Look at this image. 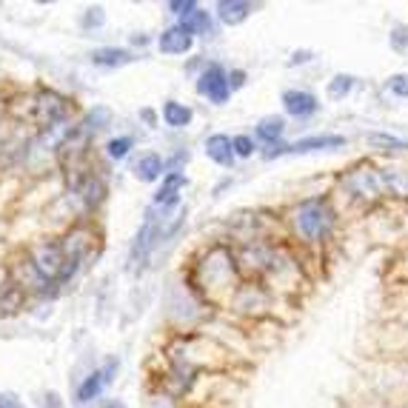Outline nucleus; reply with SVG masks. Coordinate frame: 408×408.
Listing matches in <instances>:
<instances>
[{"label":"nucleus","mask_w":408,"mask_h":408,"mask_svg":"<svg viewBox=\"0 0 408 408\" xmlns=\"http://www.w3.org/2000/svg\"><path fill=\"white\" fill-rule=\"evenodd\" d=\"M180 26H183V29H186L188 35H195V32H200V35H209V32H211V20H209V12H200V9H195L192 15H186Z\"/></svg>","instance_id":"15"},{"label":"nucleus","mask_w":408,"mask_h":408,"mask_svg":"<svg viewBox=\"0 0 408 408\" xmlns=\"http://www.w3.org/2000/svg\"><path fill=\"white\" fill-rule=\"evenodd\" d=\"M283 103H286V112L294 117H306V115L317 112V100L309 92H286Z\"/></svg>","instance_id":"10"},{"label":"nucleus","mask_w":408,"mask_h":408,"mask_svg":"<svg viewBox=\"0 0 408 408\" xmlns=\"http://www.w3.org/2000/svg\"><path fill=\"white\" fill-rule=\"evenodd\" d=\"M129 149H131V138H120V140H112V143H108V154H112L115 160L126 157Z\"/></svg>","instance_id":"20"},{"label":"nucleus","mask_w":408,"mask_h":408,"mask_svg":"<svg viewBox=\"0 0 408 408\" xmlns=\"http://www.w3.org/2000/svg\"><path fill=\"white\" fill-rule=\"evenodd\" d=\"M163 117H166L169 126L180 129V126H186L188 120H192V108H188V106H180V103H174V100H169L166 106H163Z\"/></svg>","instance_id":"14"},{"label":"nucleus","mask_w":408,"mask_h":408,"mask_svg":"<svg viewBox=\"0 0 408 408\" xmlns=\"http://www.w3.org/2000/svg\"><path fill=\"white\" fill-rule=\"evenodd\" d=\"M35 266H38L40 275L49 277V280H66V277L72 275V271H74L77 263L66 257L63 246H43V249L38 252Z\"/></svg>","instance_id":"1"},{"label":"nucleus","mask_w":408,"mask_h":408,"mask_svg":"<svg viewBox=\"0 0 408 408\" xmlns=\"http://www.w3.org/2000/svg\"><path fill=\"white\" fill-rule=\"evenodd\" d=\"M69 112V106L63 97H58L54 92H43L38 97V123L40 126H54L58 120H63Z\"/></svg>","instance_id":"5"},{"label":"nucleus","mask_w":408,"mask_h":408,"mask_svg":"<svg viewBox=\"0 0 408 408\" xmlns=\"http://www.w3.org/2000/svg\"><path fill=\"white\" fill-rule=\"evenodd\" d=\"M371 143H380V146H391V149H405L408 143L397 140V138H386V134H371Z\"/></svg>","instance_id":"24"},{"label":"nucleus","mask_w":408,"mask_h":408,"mask_svg":"<svg viewBox=\"0 0 408 408\" xmlns=\"http://www.w3.org/2000/svg\"><path fill=\"white\" fill-rule=\"evenodd\" d=\"M0 408H20V402L9 394H0Z\"/></svg>","instance_id":"25"},{"label":"nucleus","mask_w":408,"mask_h":408,"mask_svg":"<svg viewBox=\"0 0 408 408\" xmlns=\"http://www.w3.org/2000/svg\"><path fill=\"white\" fill-rule=\"evenodd\" d=\"M252 12V3H246V0H220L217 3V15H220V20L226 26H237L249 17Z\"/></svg>","instance_id":"9"},{"label":"nucleus","mask_w":408,"mask_h":408,"mask_svg":"<svg viewBox=\"0 0 408 408\" xmlns=\"http://www.w3.org/2000/svg\"><path fill=\"white\" fill-rule=\"evenodd\" d=\"M92 60H95L97 66H123V63L131 60V54H129L126 49H97V51L92 54Z\"/></svg>","instance_id":"13"},{"label":"nucleus","mask_w":408,"mask_h":408,"mask_svg":"<svg viewBox=\"0 0 408 408\" xmlns=\"http://www.w3.org/2000/svg\"><path fill=\"white\" fill-rule=\"evenodd\" d=\"M115 363H108L106 368H100V371H95L89 380H86V383L83 386H80V391H77V400L80 402H89V400H95L100 391H103V386L108 383V380H112V374H115Z\"/></svg>","instance_id":"7"},{"label":"nucleus","mask_w":408,"mask_h":408,"mask_svg":"<svg viewBox=\"0 0 408 408\" xmlns=\"http://www.w3.org/2000/svg\"><path fill=\"white\" fill-rule=\"evenodd\" d=\"M169 9L177 12V15H192L197 9V3H195V0H172Z\"/></svg>","instance_id":"23"},{"label":"nucleus","mask_w":408,"mask_h":408,"mask_svg":"<svg viewBox=\"0 0 408 408\" xmlns=\"http://www.w3.org/2000/svg\"><path fill=\"white\" fill-rule=\"evenodd\" d=\"M92 23H103V15H89L86 17V26H92Z\"/></svg>","instance_id":"26"},{"label":"nucleus","mask_w":408,"mask_h":408,"mask_svg":"<svg viewBox=\"0 0 408 408\" xmlns=\"http://www.w3.org/2000/svg\"><path fill=\"white\" fill-rule=\"evenodd\" d=\"M283 126H286V123H283L280 117H266V120L257 126V138L266 140V143H275L280 134H283Z\"/></svg>","instance_id":"17"},{"label":"nucleus","mask_w":408,"mask_h":408,"mask_svg":"<svg viewBox=\"0 0 408 408\" xmlns=\"http://www.w3.org/2000/svg\"><path fill=\"white\" fill-rule=\"evenodd\" d=\"M389 89H391L394 95H400V97H408V74H397V77H391Z\"/></svg>","instance_id":"21"},{"label":"nucleus","mask_w":408,"mask_h":408,"mask_svg":"<svg viewBox=\"0 0 408 408\" xmlns=\"http://www.w3.org/2000/svg\"><path fill=\"white\" fill-rule=\"evenodd\" d=\"M106 408H123V405H106Z\"/></svg>","instance_id":"27"},{"label":"nucleus","mask_w":408,"mask_h":408,"mask_svg":"<svg viewBox=\"0 0 408 408\" xmlns=\"http://www.w3.org/2000/svg\"><path fill=\"white\" fill-rule=\"evenodd\" d=\"M80 192H83V197H86V203H89V206H95V203H100V200H103V183L89 177V180H86V186L80 188Z\"/></svg>","instance_id":"19"},{"label":"nucleus","mask_w":408,"mask_h":408,"mask_svg":"<svg viewBox=\"0 0 408 408\" xmlns=\"http://www.w3.org/2000/svg\"><path fill=\"white\" fill-rule=\"evenodd\" d=\"M332 209L325 206V203H306L300 211H297V229H300L306 237H320L329 231L332 226Z\"/></svg>","instance_id":"2"},{"label":"nucleus","mask_w":408,"mask_h":408,"mask_svg":"<svg viewBox=\"0 0 408 408\" xmlns=\"http://www.w3.org/2000/svg\"><path fill=\"white\" fill-rule=\"evenodd\" d=\"M348 186H351V192L360 195V197H380L389 188V180L380 174L377 169H360L348 177Z\"/></svg>","instance_id":"3"},{"label":"nucleus","mask_w":408,"mask_h":408,"mask_svg":"<svg viewBox=\"0 0 408 408\" xmlns=\"http://www.w3.org/2000/svg\"><path fill=\"white\" fill-rule=\"evenodd\" d=\"M206 152L214 163H220V166H229L231 157H234V149H231V140L226 134H214V138L206 140Z\"/></svg>","instance_id":"11"},{"label":"nucleus","mask_w":408,"mask_h":408,"mask_svg":"<svg viewBox=\"0 0 408 408\" xmlns=\"http://www.w3.org/2000/svg\"><path fill=\"white\" fill-rule=\"evenodd\" d=\"M197 92L206 95L214 103H226V97H229V80H226L223 69L220 66H209L200 74V80H197Z\"/></svg>","instance_id":"4"},{"label":"nucleus","mask_w":408,"mask_h":408,"mask_svg":"<svg viewBox=\"0 0 408 408\" xmlns=\"http://www.w3.org/2000/svg\"><path fill=\"white\" fill-rule=\"evenodd\" d=\"M345 140L337 138V134H323V138H306V140H297L291 146H277V149H268L266 154L275 157V154H283V152H314V149H334V146H343Z\"/></svg>","instance_id":"6"},{"label":"nucleus","mask_w":408,"mask_h":408,"mask_svg":"<svg viewBox=\"0 0 408 408\" xmlns=\"http://www.w3.org/2000/svg\"><path fill=\"white\" fill-rule=\"evenodd\" d=\"M351 86H354V80H351L348 74H337V77L332 80V86H329V95H332V97H345V95L351 92Z\"/></svg>","instance_id":"18"},{"label":"nucleus","mask_w":408,"mask_h":408,"mask_svg":"<svg viewBox=\"0 0 408 408\" xmlns=\"http://www.w3.org/2000/svg\"><path fill=\"white\" fill-rule=\"evenodd\" d=\"M231 149H234L240 157H249V154L254 152V143H252L249 138H234V140H231Z\"/></svg>","instance_id":"22"},{"label":"nucleus","mask_w":408,"mask_h":408,"mask_svg":"<svg viewBox=\"0 0 408 408\" xmlns=\"http://www.w3.org/2000/svg\"><path fill=\"white\" fill-rule=\"evenodd\" d=\"M186 186V177L183 174H169L166 180H163V188L157 192V197H154V203L157 206H169V203H174L177 200V192Z\"/></svg>","instance_id":"12"},{"label":"nucleus","mask_w":408,"mask_h":408,"mask_svg":"<svg viewBox=\"0 0 408 408\" xmlns=\"http://www.w3.org/2000/svg\"><path fill=\"white\" fill-rule=\"evenodd\" d=\"M160 49L166 54H183L192 49V35H188L183 26H172V29H166L160 35Z\"/></svg>","instance_id":"8"},{"label":"nucleus","mask_w":408,"mask_h":408,"mask_svg":"<svg viewBox=\"0 0 408 408\" xmlns=\"http://www.w3.org/2000/svg\"><path fill=\"white\" fill-rule=\"evenodd\" d=\"M160 172H163V160L157 157V154H146L138 166H134V174H138L140 180H157L160 177Z\"/></svg>","instance_id":"16"}]
</instances>
